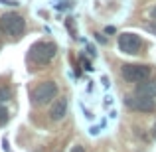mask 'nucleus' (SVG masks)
Returning a JSON list of instances; mask_svg holds the SVG:
<instances>
[{
    "instance_id": "12",
    "label": "nucleus",
    "mask_w": 156,
    "mask_h": 152,
    "mask_svg": "<svg viewBox=\"0 0 156 152\" xmlns=\"http://www.w3.org/2000/svg\"><path fill=\"white\" fill-rule=\"evenodd\" d=\"M146 30H148L150 34H154V36H156V24H148V26H146Z\"/></svg>"
},
{
    "instance_id": "3",
    "label": "nucleus",
    "mask_w": 156,
    "mask_h": 152,
    "mask_svg": "<svg viewBox=\"0 0 156 152\" xmlns=\"http://www.w3.org/2000/svg\"><path fill=\"white\" fill-rule=\"evenodd\" d=\"M57 97V85L53 81H42L38 87L32 91V103L38 107L48 105Z\"/></svg>"
},
{
    "instance_id": "8",
    "label": "nucleus",
    "mask_w": 156,
    "mask_h": 152,
    "mask_svg": "<svg viewBox=\"0 0 156 152\" xmlns=\"http://www.w3.org/2000/svg\"><path fill=\"white\" fill-rule=\"evenodd\" d=\"M134 93H140V95H148V97H156V79H144L140 83H136V91Z\"/></svg>"
},
{
    "instance_id": "6",
    "label": "nucleus",
    "mask_w": 156,
    "mask_h": 152,
    "mask_svg": "<svg viewBox=\"0 0 156 152\" xmlns=\"http://www.w3.org/2000/svg\"><path fill=\"white\" fill-rule=\"evenodd\" d=\"M142 48V40L140 36L133 34V32H125V34L119 36V50L122 53H129V55H136Z\"/></svg>"
},
{
    "instance_id": "10",
    "label": "nucleus",
    "mask_w": 156,
    "mask_h": 152,
    "mask_svg": "<svg viewBox=\"0 0 156 152\" xmlns=\"http://www.w3.org/2000/svg\"><path fill=\"white\" fill-rule=\"evenodd\" d=\"M8 118H10V115H8V109L0 105V126H4V125H6V122H8Z\"/></svg>"
},
{
    "instance_id": "4",
    "label": "nucleus",
    "mask_w": 156,
    "mask_h": 152,
    "mask_svg": "<svg viewBox=\"0 0 156 152\" xmlns=\"http://www.w3.org/2000/svg\"><path fill=\"white\" fill-rule=\"evenodd\" d=\"M121 75L129 83H140V81L150 77V65H140V63H126L122 65Z\"/></svg>"
},
{
    "instance_id": "5",
    "label": "nucleus",
    "mask_w": 156,
    "mask_h": 152,
    "mask_svg": "<svg viewBox=\"0 0 156 152\" xmlns=\"http://www.w3.org/2000/svg\"><path fill=\"white\" fill-rule=\"evenodd\" d=\"M125 105L133 111H140V113H152L156 109V103L152 97L148 95H140V93H134V95L126 97L125 99Z\"/></svg>"
},
{
    "instance_id": "2",
    "label": "nucleus",
    "mask_w": 156,
    "mask_h": 152,
    "mask_svg": "<svg viewBox=\"0 0 156 152\" xmlns=\"http://www.w3.org/2000/svg\"><path fill=\"white\" fill-rule=\"evenodd\" d=\"M0 30L10 38H20L26 30V20L16 12H6L0 16Z\"/></svg>"
},
{
    "instance_id": "16",
    "label": "nucleus",
    "mask_w": 156,
    "mask_h": 152,
    "mask_svg": "<svg viewBox=\"0 0 156 152\" xmlns=\"http://www.w3.org/2000/svg\"><path fill=\"white\" fill-rule=\"evenodd\" d=\"M152 134H154V136H156V125H154V129H152Z\"/></svg>"
},
{
    "instance_id": "13",
    "label": "nucleus",
    "mask_w": 156,
    "mask_h": 152,
    "mask_svg": "<svg viewBox=\"0 0 156 152\" xmlns=\"http://www.w3.org/2000/svg\"><path fill=\"white\" fill-rule=\"evenodd\" d=\"M71 152H85V148H83V146H79V144H77V146H73V150Z\"/></svg>"
},
{
    "instance_id": "15",
    "label": "nucleus",
    "mask_w": 156,
    "mask_h": 152,
    "mask_svg": "<svg viewBox=\"0 0 156 152\" xmlns=\"http://www.w3.org/2000/svg\"><path fill=\"white\" fill-rule=\"evenodd\" d=\"M152 16H154V18H156V6L152 8Z\"/></svg>"
},
{
    "instance_id": "7",
    "label": "nucleus",
    "mask_w": 156,
    "mask_h": 152,
    "mask_svg": "<svg viewBox=\"0 0 156 152\" xmlns=\"http://www.w3.org/2000/svg\"><path fill=\"white\" fill-rule=\"evenodd\" d=\"M65 113H67V99H57L55 103L51 105L50 109V118L51 121H61V118L65 117Z\"/></svg>"
},
{
    "instance_id": "1",
    "label": "nucleus",
    "mask_w": 156,
    "mask_h": 152,
    "mask_svg": "<svg viewBox=\"0 0 156 152\" xmlns=\"http://www.w3.org/2000/svg\"><path fill=\"white\" fill-rule=\"evenodd\" d=\"M57 53V46L53 42H36L34 46L28 50V57L32 63L36 65H46L53 59V55Z\"/></svg>"
},
{
    "instance_id": "9",
    "label": "nucleus",
    "mask_w": 156,
    "mask_h": 152,
    "mask_svg": "<svg viewBox=\"0 0 156 152\" xmlns=\"http://www.w3.org/2000/svg\"><path fill=\"white\" fill-rule=\"evenodd\" d=\"M10 99H12L10 87H0V103H2V101H10Z\"/></svg>"
},
{
    "instance_id": "14",
    "label": "nucleus",
    "mask_w": 156,
    "mask_h": 152,
    "mask_svg": "<svg viewBox=\"0 0 156 152\" xmlns=\"http://www.w3.org/2000/svg\"><path fill=\"white\" fill-rule=\"evenodd\" d=\"M105 32H107V34H115V28H113V26H107Z\"/></svg>"
},
{
    "instance_id": "11",
    "label": "nucleus",
    "mask_w": 156,
    "mask_h": 152,
    "mask_svg": "<svg viewBox=\"0 0 156 152\" xmlns=\"http://www.w3.org/2000/svg\"><path fill=\"white\" fill-rule=\"evenodd\" d=\"M71 6H73V2H69V0H67V2H63V4H55L57 10H61V8H71Z\"/></svg>"
}]
</instances>
